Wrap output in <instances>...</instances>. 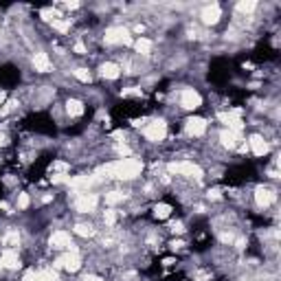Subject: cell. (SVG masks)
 Listing matches in <instances>:
<instances>
[{"label": "cell", "instance_id": "cell-22", "mask_svg": "<svg viewBox=\"0 0 281 281\" xmlns=\"http://www.w3.org/2000/svg\"><path fill=\"white\" fill-rule=\"evenodd\" d=\"M104 200H106L108 207H114V204L125 200V194H123V191H108V194L104 196Z\"/></svg>", "mask_w": 281, "mask_h": 281}, {"label": "cell", "instance_id": "cell-17", "mask_svg": "<svg viewBox=\"0 0 281 281\" xmlns=\"http://www.w3.org/2000/svg\"><path fill=\"white\" fill-rule=\"evenodd\" d=\"M84 112H86L84 101H79V99H68L66 101V114L68 117H81Z\"/></svg>", "mask_w": 281, "mask_h": 281}, {"label": "cell", "instance_id": "cell-34", "mask_svg": "<svg viewBox=\"0 0 281 281\" xmlns=\"http://www.w3.org/2000/svg\"><path fill=\"white\" fill-rule=\"evenodd\" d=\"M84 281H104V279H101V277H95V274H90V277H86Z\"/></svg>", "mask_w": 281, "mask_h": 281}, {"label": "cell", "instance_id": "cell-29", "mask_svg": "<svg viewBox=\"0 0 281 281\" xmlns=\"http://www.w3.org/2000/svg\"><path fill=\"white\" fill-rule=\"evenodd\" d=\"M169 231H171V233H176V235H180V233L184 231L182 222H171V224H169Z\"/></svg>", "mask_w": 281, "mask_h": 281}, {"label": "cell", "instance_id": "cell-5", "mask_svg": "<svg viewBox=\"0 0 281 281\" xmlns=\"http://www.w3.org/2000/svg\"><path fill=\"white\" fill-rule=\"evenodd\" d=\"M75 194V202L73 207L77 213H92L95 209H97L99 204V196L92 194V191H84V194H79V191H73Z\"/></svg>", "mask_w": 281, "mask_h": 281}, {"label": "cell", "instance_id": "cell-30", "mask_svg": "<svg viewBox=\"0 0 281 281\" xmlns=\"http://www.w3.org/2000/svg\"><path fill=\"white\" fill-rule=\"evenodd\" d=\"M22 281H37V270H35V268H31V270L24 272Z\"/></svg>", "mask_w": 281, "mask_h": 281}, {"label": "cell", "instance_id": "cell-9", "mask_svg": "<svg viewBox=\"0 0 281 281\" xmlns=\"http://www.w3.org/2000/svg\"><path fill=\"white\" fill-rule=\"evenodd\" d=\"M0 266L7 268V270H18L22 266V259H20V253L18 248H5L0 253Z\"/></svg>", "mask_w": 281, "mask_h": 281}, {"label": "cell", "instance_id": "cell-25", "mask_svg": "<svg viewBox=\"0 0 281 281\" xmlns=\"http://www.w3.org/2000/svg\"><path fill=\"white\" fill-rule=\"evenodd\" d=\"M117 218H119V213L112 207L104 211V224L106 226H114V224H117Z\"/></svg>", "mask_w": 281, "mask_h": 281}, {"label": "cell", "instance_id": "cell-23", "mask_svg": "<svg viewBox=\"0 0 281 281\" xmlns=\"http://www.w3.org/2000/svg\"><path fill=\"white\" fill-rule=\"evenodd\" d=\"M73 75H75V79H77V81H81V84H90V81H92V73L88 68H84V66L75 68Z\"/></svg>", "mask_w": 281, "mask_h": 281}, {"label": "cell", "instance_id": "cell-13", "mask_svg": "<svg viewBox=\"0 0 281 281\" xmlns=\"http://www.w3.org/2000/svg\"><path fill=\"white\" fill-rule=\"evenodd\" d=\"M99 77H104L108 81H114L121 77V66L117 62H101L99 66Z\"/></svg>", "mask_w": 281, "mask_h": 281}, {"label": "cell", "instance_id": "cell-16", "mask_svg": "<svg viewBox=\"0 0 281 281\" xmlns=\"http://www.w3.org/2000/svg\"><path fill=\"white\" fill-rule=\"evenodd\" d=\"M152 49H154V42H152L150 37L140 35L138 40H134V51H136L138 57H148L152 53Z\"/></svg>", "mask_w": 281, "mask_h": 281}, {"label": "cell", "instance_id": "cell-2", "mask_svg": "<svg viewBox=\"0 0 281 281\" xmlns=\"http://www.w3.org/2000/svg\"><path fill=\"white\" fill-rule=\"evenodd\" d=\"M167 171L171 176H182V178H189V180H202L204 171L198 163L194 161H178V163H169L167 165Z\"/></svg>", "mask_w": 281, "mask_h": 281}, {"label": "cell", "instance_id": "cell-26", "mask_svg": "<svg viewBox=\"0 0 281 281\" xmlns=\"http://www.w3.org/2000/svg\"><path fill=\"white\" fill-rule=\"evenodd\" d=\"M29 204H31L29 194H24V191H20V194H18V200H16V207L20 209V211H24V209H29Z\"/></svg>", "mask_w": 281, "mask_h": 281}, {"label": "cell", "instance_id": "cell-10", "mask_svg": "<svg viewBox=\"0 0 281 281\" xmlns=\"http://www.w3.org/2000/svg\"><path fill=\"white\" fill-rule=\"evenodd\" d=\"M200 18H202V24H207V27H215V24L222 20V7L218 3H211L200 11Z\"/></svg>", "mask_w": 281, "mask_h": 281}, {"label": "cell", "instance_id": "cell-35", "mask_svg": "<svg viewBox=\"0 0 281 281\" xmlns=\"http://www.w3.org/2000/svg\"><path fill=\"white\" fill-rule=\"evenodd\" d=\"M0 270H3V266H0Z\"/></svg>", "mask_w": 281, "mask_h": 281}, {"label": "cell", "instance_id": "cell-7", "mask_svg": "<svg viewBox=\"0 0 281 281\" xmlns=\"http://www.w3.org/2000/svg\"><path fill=\"white\" fill-rule=\"evenodd\" d=\"M178 101H180V108H184V110H198L202 106V95L196 88H182Z\"/></svg>", "mask_w": 281, "mask_h": 281}, {"label": "cell", "instance_id": "cell-33", "mask_svg": "<svg viewBox=\"0 0 281 281\" xmlns=\"http://www.w3.org/2000/svg\"><path fill=\"white\" fill-rule=\"evenodd\" d=\"M5 143H7V136H5V132H0V148H3Z\"/></svg>", "mask_w": 281, "mask_h": 281}, {"label": "cell", "instance_id": "cell-11", "mask_svg": "<svg viewBox=\"0 0 281 281\" xmlns=\"http://www.w3.org/2000/svg\"><path fill=\"white\" fill-rule=\"evenodd\" d=\"M31 66H33L35 73H51L53 70V62H51L49 53H44V51H37L31 57Z\"/></svg>", "mask_w": 281, "mask_h": 281}, {"label": "cell", "instance_id": "cell-28", "mask_svg": "<svg viewBox=\"0 0 281 281\" xmlns=\"http://www.w3.org/2000/svg\"><path fill=\"white\" fill-rule=\"evenodd\" d=\"M73 51H75L77 55H88V49H86V44H84V42H75Z\"/></svg>", "mask_w": 281, "mask_h": 281}, {"label": "cell", "instance_id": "cell-8", "mask_svg": "<svg viewBox=\"0 0 281 281\" xmlns=\"http://www.w3.org/2000/svg\"><path fill=\"white\" fill-rule=\"evenodd\" d=\"M207 119H202V117H189L187 121H184V132H187V136L191 138H200L207 134Z\"/></svg>", "mask_w": 281, "mask_h": 281}, {"label": "cell", "instance_id": "cell-3", "mask_svg": "<svg viewBox=\"0 0 281 281\" xmlns=\"http://www.w3.org/2000/svg\"><path fill=\"white\" fill-rule=\"evenodd\" d=\"M104 42L108 46H130V44H134L132 31L127 27H121V24H117V27H108L106 33H104Z\"/></svg>", "mask_w": 281, "mask_h": 281}, {"label": "cell", "instance_id": "cell-32", "mask_svg": "<svg viewBox=\"0 0 281 281\" xmlns=\"http://www.w3.org/2000/svg\"><path fill=\"white\" fill-rule=\"evenodd\" d=\"M5 99H7V92H5V90H0V108L5 106Z\"/></svg>", "mask_w": 281, "mask_h": 281}, {"label": "cell", "instance_id": "cell-1", "mask_svg": "<svg viewBox=\"0 0 281 281\" xmlns=\"http://www.w3.org/2000/svg\"><path fill=\"white\" fill-rule=\"evenodd\" d=\"M108 171H110V178H117V180H134L143 174V161L134 156L127 158H119L114 163H108Z\"/></svg>", "mask_w": 281, "mask_h": 281}, {"label": "cell", "instance_id": "cell-15", "mask_svg": "<svg viewBox=\"0 0 281 281\" xmlns=\"http://www.w3.org/2000/svg\"><path fill=\"white\" fill-rule=\"evenodd\" d=\"M240 140H242V136L238 132H231V130H222L220 132V145L224 150H235L240 145Z\"/></svg>", "mask_w": 281, "mask_h": 281}, {"label": "cell", "instance_id": "cell-24", "mask_svg": "<svg viewBox=\"0 0 281 281\" xmlns=\"http://www.w3.org/2000/svg\"><path fill=\"white\" fill-rule=\"evenodd\" d=\"M51 27H53L55 31H60L62 35H66L70 31V18H66V20H64V18H57V20L51 22Z\"/></svg>", "mask_w": 281, "mask_h": 281}, {"label": "cell", "instance_id": "cell-19", "mask_svg": "<svg viewBox=\"0 0 281 281\" xmlns=\"http://www.w3.org/2000/svg\"><path fill=\"white\" fill-rule=\"evenodd\" d=\"M171 211L174 209H171L167 202H158V204H154V218L156 220H167L171 215Z\"/></svg>", "mask_w": 281, "mask_h": 281}, {"label": "cell", "instance_id": "cell-14", "mask_svg": "<svg viewBox=\"0 0 281 281\" xmlns=\"http://www.w3.org/2000/svg\"><path fill=\"white\" fill-rule=\"evenodd\" d=\"M274 191L272 189H268V187H257L255 189V202H257V207H261V209H266V207H270V204L274 202Z\"/></svg>", "mask_w": 281, "mask_h": 281}, {"label": "cell", "instance_id": "cell-18", "mask_svg": "<svg viewBox=\"0 0 281 281\" xmlns=\"http://www.w3.org/2000/svg\"><path fill=\"white\" fill-rule=\"evenodd\" d=\"M73 231H75V235H79V238H92L95 233V226L92 224H86V222H77V224L73 226Z\"/></svg>", "mask_w": 281, "mask_h": 281}, {"label": "cell", "instance_id": "cell-27", "mask_svg": "<svg viewBox=\"0 0 281 281\" xmlns=\"http://www.w3.org/2000/svg\"><path fill=\"white\" fill-rule=\"evenodd\" d=\"M51 182H53V184H68L70 176L68 174H53V176H51Z\"/></svg>", "mask_w": 281, "mask_h": 281}, {"label": "cell", "instance_id": "cell-4", "mask_svg": "<svg viewBox=\"0 0 281 281\" xmlns=\"http://www.w3.org/2000/svg\"><path fill=\"white\" fill-rule=\"evenodd\" d=\"M143 136L145 140H150V143H161L167 136V123H165L163 119H152L148 123L143 125Z\"/></svg>", "mask_w": 281, "mask_h": 281}, {"label": "cell", "instance_id": "cell-31", "mask_svg": "<svg viewBox=\"0 0 281 281\" xmlns=\"http://www.w3.org/2000/svg\"><path fill=\"white\" fill-rule=\"evenodd\" d=\"M182 246H184L182 240H174V242H171V251H180Z\"/></svg>", "mask_w": 281, "mask_h": 281}, {"label": "cell", "instance_id": "cell-21", "mask_svg": "<svg viewBox=\"0 0 281 281\" xmlns=\"http://www.w3.org/2000/svg\"><path fill=\"white\" fill-rule=\"evenodd\" d=\"M18 244H20V233H18V228H11V231L3 238V246H7V248H16Z\"/></svg>", "mask_w": 281, "mask_h": 281}, {"label": "cell", "instance_id": "cell-12", "mask_svg": "<svg viewBox=\"0 0 281 281\" xmlns=\"http://www.w3.org/2000/svg\"><path fill=\"white\" fill-rule=\"evenodd\" d=\"M248 148H251V152L255 156H266L268 152H270V145H268V140L261 136V134H253L251 138H248Z\"/></svg>", "mask_w": 281, "mask_h": 281}, {"label": "cell", "instance_id": "cell-20", "mask_svg": "<svg viewBox=\"0 0 281 281\" xmlns=\"http://www.w3.org/2000/svg\"><path fill=\"white\" fill-rule=\"evenodd\" d=\"M235 9H238V14L242 16H251L255 9H257V3L255 0H242V3L235 5Z\"/></svg>", "mask_w": 281, "mask_h": 281}, {"label": "cell", "instance_id": "cell-6", "mask_svg": "<svg viewBox=\"0 0 281 281\" xmlns=\"http://www.w3.org/2000/svg\"><path fill=\"white\" fill-rule=\"evenodd\" d=\"M49 246L53 248V251H77V246H75V242L73 238H70V233L68 231H53L51 233V238H49Z\"/></svg>", "mask_w": 281, "mask_h": 281}]
</instances>
